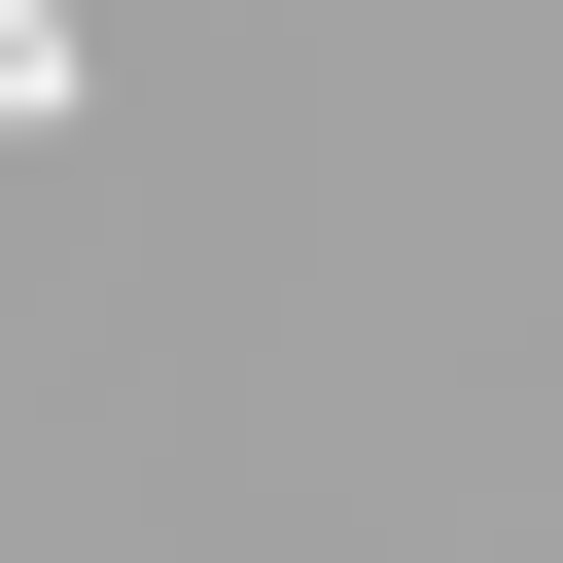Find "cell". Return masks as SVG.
<instances>
[{
  "instance_id": "1",
  "label": "cell",
  "mask_w": 563,
  "mask_h": 563,
  "mask_svg": "<svg viewBox=\"0 0 563 563\" xmlns=\"http://www.w3.org/2000/svg\"><path fill=\"white\" fill-rule=\"evenodd\" d=\"M0 141H70V0H0Z\"/></svg>"
}]
</instances>
